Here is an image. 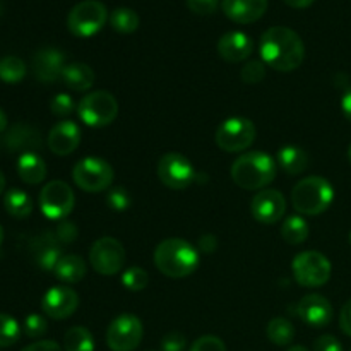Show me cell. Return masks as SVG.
<instances>
[{"mask_svg":"<svg viewBox=\"0 0 351 351\" xmlns=\"http://www.w3.org/2000/svg\"><path fill=\"white\" fill-rule=\"evenodd\" d=\"M108 21V10L99 0L75 3L67 16V27L74 36L91 38L103 29Z\"/></svg>","mask_w":351,"mask_h":351,"instance_id":"obj_5","label":"cell"},{"mask_svg":"<svg viewBox=\"0 0 351 351\" xmlns=\"http://www.w3.org/2000/svg\"><path fill=\"white\" fill-rule=\"evenodd\" d=\"M221 9L237 24H252L267 10V0H223Z\"/></svg>","mask_w":351,"mask_h":351,"instance_id":"obj_20","label":"cell"},{"mask_svg":"<svg viewBox=\"0 0 351 351\" xmlns=\"http://www.w3.org/2000/svg\"><path fill=\"white\" fill-rule=\"evenodd\" d=\"M21 351H62V348L55 341H36Z\"/></svg>","mask_w":351,"mask_h":351,"instance_id":"obj_45","label":"cell"},{"mask_svg":"<svg viewBox=\"0 0 351 351\" xmlns=\"http://www.w3.org/2000/svg\"><path fill=\"white\" fill-rule=\"evenodd\" d=\"M314 351H345L343 345L338 341V338L331 335L319 336L314 343Z\"/></svg>","mask_w":351,"mask_h":351,"instance_id":"obj_43","label":"cell"},{"mask_svg":"<svg viewBox=\"0 0 351 351\" xmlns=\"http://www.w3.org/2000/svg\"><path fill=\"white\" fill-rule=\"evenodd\" d=\"M293 314L311 328L321 329L332 321V305L322 295L312 293L298 302Z\"/></svg>","mask_w":351,"mask_h":351,"instance_id":"obj_16","label":"cell"},{"mask_svg":"<svg viewBox=\"0 0 351 351\" xmlns=\"http://www.w3.org/2000/svg\"><path fill=\"white\" fill-rule=\"evenodd\" d=\"M259 50L264 64L280 72L295 71L305 58V45L302 38L285 26H274L264 31Z\"/></svg>","mask_w":351,"mask_h":351,"instance_id":"obj_1","label":"cell"},{"mask_svg":"<svg viewBox=\"0 0 351 351\" xmlns=\"http://www.w3.org/2000/svg\"><path fill=\"white\" fill-rule=\"evenodd\" d=\"M287 5L293 7V9H305V7L312 5L314 3V0H283Z\"/></svg>","mask_w":351,"mask_h":351,"instance_id":"obj_48","label":"cell"},{"mask_svg":"<svg viewBox=\"0 0 351 351\" xmlns=\"http://www.w3.org/2000/svg\"><path fill=\"white\" fill-rule=\"evenodd\" d=\"M17 173L23 182L36 185L47 177V165H45L43 158L38 156L36 153H24L17 160Z\"/></svg>","mask_w":351,"mask_h":351,"instance_id":"obj_24","label":"cell"},{"mask_svg":"<svg viewBox=\"0 0 351 351\" xmlns=\"http://www.w3.org/2000/svg\"><path fill=\"white\" fill-rule=\"evenodd\" d=\"M130 202H132V199H130L129 191L125 187H113L106 194V204L115 211H125V209H129Z\"/></svg>","mask_w":351,"mask_h":351,"instance_id":"obj_37","label":"cell"},{"mask_svg":"<svg viewBox=\"0 0 351 351\" xmlns=\"http://www.w3.org/2000/svg\"><path fill=\"white\" fill-rule=\"evenodd\" d=\"M3 208L14 218H27L33 213V201L29 195L21 189H10L3 197Z\"/></svg>","mask_w":351,"mask_h":351,"instance_id":"obj_27","label":"cell"},{"mask_svg":"<svg viewBox=\"0 0 351 351\" xmlns=\"http://www.w3.org/2000/svg\"><path fill=\"white\" fill-rule=\"evenodd\" d=\"M291 269L295 281L305 288L324 287L331 278V263L317 250H305L295 256Z\"/></svg>","mask_w":351,"mask_h":351,"instance_id":"obj_6","label":"cell"},{"mask_svg":"<svg viewBox=\"0 0 351 351\" xmlns=\"http://www.w3.org/2000/svg\"><path fill=\"white\" fill-rule=\"evenodd\" d=\"M335 199V189L326 178L305 177L291 191V204L300 215L317 216L328 211Z\"/></svg>","mask_w":351,"mask_h":351,"instance_id":"obj_4","label":"cell"},{"mask_svg":"<svg viewBox=\"0 0 351 351\" xmlns=\"http://www.w3.org/2000/svg\"><path fill=\"white\" fill-rule=\"evenodd\" d=\"M3 189H5V177H3V173L0 171V194L3 192Z\"/></svg>","mask_w":351,"mask_h":351,"instance_id":"obj_50","label":"cell"},{"mask_svg":"<svg viewBox=\"0 0 351 351\" xmlns=\"http://www.w3.org/2000/svg\"><path fill=\"white\" fill-rule=\"evenodd\" d=\"M81 129L72 120H62L48 134V147L57 156L72 154L81 144Z\"/></svg>","mask_w":351,"mask_h":351,"instance_id":"obj_18","label":"cell"},{"mask_svg":"<svg viewBox=\"0 0 351 351\" xmlns=\"http://www.w3.org/2000/svg\"><path fill=\"white\" fill-rule=\"evenodd\" d=\"M7 129V115L2 108H0V132Z\"/></svg>","mask_w":351,"mask_h":351,"instance_id":"obj_49","label":"cell"},{"mask_svg":"<svg viewBox=\"0 0 351 351\" xmlns=\"http://www.w3.org/2000/svg\"><path fill=\"white\" fill-rule=\"evenodd\" d=\"M65 65V55L57 48H41L33 57L34 77L45 84L62 79Z\"/></svg>","mask_w":351,"mask_h":351,"instance_id":"obj_17","label":"cell"},{"mask_svg":"<svg viewBox=\"0 0 351 351\" xmlns=\"http://www.w3.org/2000/svg\"><path fill=\"white\" fill-rule=\"evenodd\" d=\"M79 307V295L69 287H53L45 293L41 311L55 321L69 319Z\"/></svg>","mask_w":351,"mask_h":351,"instance_id":"obj_15","label":"cell"},{"mask_svg":"<svg viewBox=\"0 0 351 351\" xmlns=\"http://www.w3.org/2000/svg\"><path fill=\"white\" fill-rule=\"evenodd\" d=\"M187 346V338L182 332H168L161 339V351H184Z\"/></svg>","mask_w":351,"mask_h":351,"instance_id":"obj_40","label":"cell"},{"mask_svg":"<svg viewBox=\"0 0 351 351\" xmlns=\"http://www.w3.org/2000/svg\"><path fill=\"white\" fill-rule=\"evenodd\" d=\"M276 161L281 170L288 175H300L307 170L308 156L302 147L298 146H283L276 154Z\"/></svg>","mask_w":351,"mask_h":351,"instance_id":"obj_26","label":"cell"},{"mask_svg":"<svg viewBox=\"0 0 351 351\" xmlns=\"http://www.w3.org/2000/svg\"><path fill=\"white\" fill-rule=\"evenodd\" d=\"M254 51V41L249 34L242 31L225 33L218 41V53L223 60L230 64H239L247 60Z\"/></svg>","mask_w":351,"mask_h":351,"instance_id":"obj_19","label":"cell"},{"mask_svg":"<svg viewBox=\"0 0 351 351\" xmlns=\"http://www.w3.org/2000/svg\"><path fill=\"white\" fill-rule=\"evenodd\" d=\"M267 339L278 346H288L295 339V328L288 319L274 317L267 324Z\"/></svg>","mask_w":351,"mask_h":351,"instance_id":"obj_30","label":"cell"},{"mask_svg":"<svg viewBox=\"0 0 351 351\" xmlns=\"http://www.w3.org/2000/svg\"><path fill=\"white\" fill-rule=\"evenodd\" d=\"M77 115L86 125L106 127L119 115V101L108 91H93L79 101Z\"/></svg>","mask_w":351,"mask_h":351,"instance_id":"obj_7","label":"cell"},{"mask_svg":"<svg viewBox=\"0 0 351 351\" xmlns=\"http://www.w3.org/2000/svg\"><path fill=\"white\" fill-rule=\"evenodd\" d=\"M232 180L245 191H263L276 178V161L264 151H249L232 165Z\"/></svg>","mask_w":351,"mask_h":351,"instance_id":"obj_3","label":"cell"},{"mask_svg":"<svg viewBox=\"0 0 351 351\" xmlns=\"http://www.w3.org/2000/svg\"><path fill=\"white\" fill-rule=\"evenodd\" d=\"M62 256L60 242L51 233H45L34 242V259L41 269L53 271Z\"/></svg>","mask_w":351,"mask_h":351,"instance_id":"obj_22","label":"cell"},{"mask_svg":"<svg viewBox=\"0 0 351 351\" xmlns=\"http://www.w3.org/2000/svg\"><path fill=\"white\" fill-rule=\"evenodd\" d=\"M65 351H95V338L89 329L82 326H74L64 336Z\"/></svg>","mask_w":351,"mask_h":351,"instance_id":"obj_29","label":"cell"},{"mask_svg":"<svg viewBox=\"0 0 351 351\" xmlns=\"http://www.w3.org/2000/svg\"><path fill=\"white\" fill-rule=\"evenodd\" d=\"M110 24L120 34H130L139 27V16L136 10L119 7L110 14Z\"/></svg>","mask_w":351,"mask_h":351,"instance_id":"obj_31","label":"cell"},{"mask_svg":"<svg viewBox=\"0 0 351 351\" xmlns=\"http://www.w3.org/2000/svg\"><path fill=\"white\" fill-rule=\"evenodd\" d=\"M88 273V267L82 257L75 256V254H67V256H62L60 261L55 266L53 274L64 283H77Z\"/></svg>","mask_w":351,"mask_h":351,"instance_id":"obj_25","label":"cell"},{"mask_svg":"<svg viewBox=\"0 0 351 351\" xmlns=\"http://www.w3.org/2000/svg\"><path fill=\"white\" fill-rule=\"evenodd\" d=\"M96 74L88 64L82 62H72V64L65 65L64 72H62V81L72 91H88L95 84Z\"/></svg>","mask_w":351,"mask_h":351,"instance_id":"obj_23","label":"cell"},{"mask_svg":"<svg viewBox=\"0 0 351 351\" xmlns=\"http://www.w3.org/2000/svg\"><path fill=\"white\" fill-rule=\"evenodd\" d=\"M2 240H3V232H2V226H0V245H2Z\"/></svg>","mask_w":351,"mask_h":351,"instance_id":"obj_52","label":"cell"},{"mask_svg":"<svg viewBox=\"0 0 351 351\" xmlns=\"http://www.w3.org/2000/svg\"><path fill=\"white\" fill-rule=\"evenodd\" d=\"M158 177L168 189L184 191L195 180V170L184 154L167 153L158 163Z\"/></svg>","mask_w":351,"mask_h":351,"instance_id":"obj_13","label":"cell"},{"mask_svg":"<svg viewBox=\"0 0 351 351\" xmlns=\"http://www.w3.org/2000/svg\"><path fill=\"white\" fill-rule=\"evenodd\" d=\"M348 158H350V163H351V146H350V149H348Z\"/></svg>","mask_w":351,"mask_h":351,"instance_id":"obj_53","label":"cell"},{"mask_svg":"<svg viewBox=\"0 0 351 351\" xmlns=\"http://www.w3.org/2000/svg\"><path fill=\"white\" fill-rule=\"evenodd\" d=\"M89 263L101 276H113L120 273L125 264V249L113 237H103L93 243L89 250Z\"/></svg>","mask_w":351,"mask_h":351,"instance_id":"obj_11","label":"cell"},{"mask_svg":"<svg viewBox=\"0 0 351 351\" xmlns=\"http://www.w3.org/2000/svg\"><path fill=\"white\" fill-rule=\"evenodd\" d=\"M0 16H2V3H0Z\"/></svg>","mask_w":351,"mask_h":351,"instance_id":"obj_54","label":"cell"},{"mask_svg":"<svg viewBox=\"0 0 351 351\" xmlns=\"http://www.w3.org/2000/svg\"><path fill=\"white\" fill-rule=\"evenodd\" d=\"M23 329L27 338H41L48 331V322L41 314H29L24 319Z\"/></svg>","mask_w":351,"mask_h":351,"instance_id":"obj_35","label":"cell"},{"mask_svg":"<svg viewBox=\"0 0 351 351\" xmlns=\"http://www.w3.org/2000/svg\"><path fill=\"white\" fill-rule=\"evenodd\" d=\"M55 237L60 243H71L74 242L75 237H77V228H75L74 223L71 221H62L58 225L57 232H55Z\"/></svg>","mask_w":351,"mask_h":351,"instance_id":"obj_42","label":"cell"},{"mask_svg":"<svg viewBox=\"0 0 351 351\" xmlns=\"http://www.w3.org/2000/svg\"><path fill=\"white\" fill-rule=\"evenodd\" d=\"M21 328L14 317L0 314V348H7L19 341Z\"/></svg>","mask_w":351,"mask_h":351,"instance_id":"obj_33","label":"cell"},{"mask_svg":"<svg viewBox=\"0 0 351 351\" xmlns=\"http://www.w3.org/2000/svg\"><path fill=\"white\" fill-rule=\"evenodd\" d=\"M339 328L346 336H351V300L346 302L339 314Z\"/></svg>","mask_w":351,"mask_h":351,"instance_id":"obj_44","label":"cell"},{"mask_svg":"<svg viewBox=\"0 0 351 351\" xmlns=\"http://www.w3.org/2000/svg\"><path fill=\"white\" fill-rule=\"evenodd\" d=\"M154 266L168 278L191 276L199 267V252L182 239H167L154 250Z\"/></svg>","mask_w":351,"mask_h":351,"instance_id":"obj_2","label":"cell"},{"mask_svg":"<svg viewBox=\"0 0 351 351\" xmlns=\"http://www.w3.org/2000/svg\"><path fill=\"white\" fill-rule=\"evenodd\" d=\"M50 108L53 115L69 117L71 113H74L75 103L74 99L69 95H65V93H58V95L50 101Z\"/></svg>","mask_w":351,"mask_h":351,"instance_id":"obj_38","label":"cell"},{"mask_svg":"<svg viewBox=\"0 0 351 351\" xmlns=\"http://www.w3.org/2000/svg\"><path fill=\"white\" fill-rule=\"evenodd\" d=\"M350 243H351V233H350Z\"/></svg>","mask_w":351,"mask_h":351,"instance_id":"obj_55","label":"cell"},{"mask_svg":"<svg viewBox=\"0 0 351 351\" xmlns=\"http://www.w3.org/2000/svg\"><path fill=\"white\" fill-rule=\"evenodd\" d=\"M341 110H343V113H345L346 119H348L351 122V88L345 93V95H343Z\"/></svg>","mask_w":351,"mask_h":351,"instance_id":"obj_47","label":"cell"},{"mask_svg":"<svg viewBox=\"0 0 351 351\" xmlns=\"http://www.w3.org/2000/svg\"><path fill=\"white\" fill-rule=\"evenodd\" d=\"M256 125L243 117H232L219 123L216 130V144L226 153H240L249 149L256 141Z\"/></svg>","mask_w":351,"mask_h":351,"instance_id":"obj_8","label":"cell"},{"mask_svg":"<svg viewBox=\"0 0 351 351\" xmlns=\"http://www.w3.org/2000/svg\"><path fill=\"white\" fill-rule=\"evenodd\" d=\"M144 328L134 314H120L106 329V345L112 351H134L143 341Z\"/></svg>","mask_w":351,"mask_h":351,"instance_id":"obj_10","label":"cell"},{"mask_svg":"<svg viewBox=\"0 0 351 351\" xmlns=\"http://www.w3.org/2000/svg\"><path fill=\"white\" fill-rule=\"evenodd\" d=\"M308 232H311L308 223L298 215L288 216L283 221V225H281V237L290 245H300V243H304L308 239Z\"/></svg>","mask_w":351,"mask_h":351,"instance_id":"obj_28","label":"cell"},{"mask_svg":"<svg viewBox=\"0 0 351 351\" xmlns=\"http://www.w3.org/2000/svg\"><path fill=\"white\" fill-rule=\"evenodd\" d=\"M218 5L219 0H187V7L197 16H211Z\"/></svg>","mask_w":351,"mask_h":351,"instance_id":"obj_41","label":"cell"},{"mask_svg":"<svg viewBox=\"0 0 351 351\" xmlns=\"http://www.w3.org/2000/svg\"><path fill=\"white\" fill-rule=\"evenodd\" d=\"M288 351H308V350L305 348V346H300V345H298V346H291V348L288 350Z\"/></svg>","mask_w":351,"mask_h":351,"instance_id":"obj_51","label":"cell"},{"mask_svg":"<svg viewBox=\"0 0 351 351\" xmlns=\"http://www.w3.org/2000/svg\"><path fill=\"white\" fill-rule=\"evenodd\" d=\"M242 81L247 84H257V82H263L266 77V64L259 60H250L243 65L242 72Z\"/></svg>","mask_w":351,"mask_h":351,"instance_id":"obj_36","label":"cell"},{"mask_svg":"<svg viewBox=\"0 0 351 351\" xmlns=\"http://www.w3.org/2000/svg\"><path fill=\"white\" fill-rule=\"evenodd\" d=\"M199 245H201V250L211 254V252H215L218 242H216V239L213 235H204V237H201V240H199Z\"/></svg>","mask_w":351,"mask_h":351,"instance_id":"obj_46","label":"cell"},{"mask_svg":"<svg viewBox=\"0 0 351 351\" xmlns=\"http://www.w3.org/2000/svg\"><path fill=\"white\" fill-rule=\"evenodd\" d=\"M3 144L10 153H34L41 147V134L27 123H16L3 136Z\"/></svg>","mask_w":351,"mask_h":351,"instance_id":"obj_21","label":"cell"},{"mask_svg":"<svg viewBox=\"0 0 351 351\" xmlns=\"http://www.w3.org/2000/svg\"><path fill=\"white\" fill-rule=\"evenodd\" d=\"M75 185L84 192H103L112 185L113 168L101 158L88 156L79 161L72 170Z\"/></svg>","mask_w":351,"mask_h":351,"instance_id":"obj_9","label":"cell"},{"mask_svg":"<svg viewBox=\"0 0 351 351\" xmlns=\"http://www.w3.org/2000/svg\"><path fill=\"white\" fill-rule=\"evenodd\" d=\"M75 195L72 189L62 180H51L41 189L40 208L48 219H65L72 213Z\"/></svg>","mask_w":351,"mask_h":351,"instance_id":"obj_12","label":"cell"},{"mask_svg":"<svg viewBox=\"0 0 351 351\" xmlns=\"http://www.w3.org/2000/svg\"><path fill=\"white\" fill-rule=\"evenodd\" d=\"M252 216L264 225H274L280 221L287 213V201L283 194L274 189H263L254 195L250 202Z\"/></svg>","mask_w":351,"mask_h":351,"instance_id":"obj_14","label":"cell"},{"mask_svg":"<svg viewBox=\"0 0 351 351\" xmlns=\"http://www.w3.org/2000/svg\"><path fill=\"white\" fill-rule=\"evenodd\" d=\"M191 351H226V346L218 336H201L192 343Z\"/></svg>","mask_w":351,"mask_h":351,"instance_id":"obj_39","label":"cell"},{"mask_svg":"<svg viewBox=\"0 0 351 351\" xmlns=\"http://www.w3.org/2000/svg\"><path fill=\"white\" fill-rule=\"evenodd\" d=\"M122 285L129 291H141L149 285V276L143 267H129L123 271Z\"/></svg>","mask_w":351,"mask_h":351,"instance_id":"obj_34","label":"cell"},{"mask_svg":"<svg viewBox=\"0 0 351 351\" xmlns=\"http://www.w3.org/2000/svg\"><path fill=\"white\" fill-rule=\"evenodd\" d=\"M26 75V64L16 55H9L0 60V81L5 84H17Z\"/></svg>","mask_w":351,"mask_h":351,"instance_id":"obj_32","label":"cell"}]
</instances>
